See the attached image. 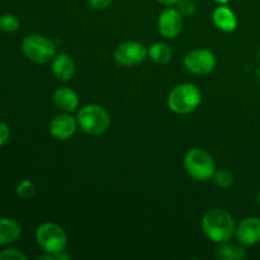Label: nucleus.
I'll return each instance as SVG.
<instances>
[{"label":"nucleus","instance_id":"obj_1","mask_svg":"<svg viewBox=\"0 0 260 260\" xmlns=\"http://www.w3.org/2000/svg\"><path fill=\"white\" fill-rule=\"evenodd\" d=\"M202 229L205 235L213 243L225 244L235 235L236 225L233 216L225 210L215 208L203 216Z\"/></svg>","mask_w":260,"mask_h":260},{"label":"nucleus","instance_id":"obj_2","mask_svg":"<svg viewBox=\"0 0 260 260\" xmlns=\"http://www.w3.org/2000/svg\"><path fill=\"white\" fill-rule=\"evenodd\" d=\"M202 94L200 89L190 83H183L172 89L168 95V107L177 114H188L200 107Z\"/></svg>","mask_w":260,"mask_h":260},{"label":"nucleus","instance_id":"obj_3","mask_svg":"<svg viewBox=\"0 0 260 260\" xmlns=\"http://www.w3.org/2000/svg\"><path fill=\"white\" fill-rule=\"evenodd\" d=\"M76 121L81 131L90 136L103 135L111 126V116L98 104H88L80 108Z\"/></svg>","mask_w":260,"mask_h":260},{"label":"nucleus","instance_id":"obj_4","mask_svg":"<svg viewBox=\"0 0 260 260\" xmlns=\"http://www.w3.org/2000/svg\"><path fill=\"white\" fill-rule=\"evenodd\" d=\"M184 168L188 174L197 182L212 179L216 172L215 160L202 149H190L184 156Z\"/></svg>","mask_w":260,"mask_h":260},{"label":"nucleus","instance_id":"obj_5","mask_svg":"<svg viewBox=\"0 0 260 260\" xmlns=\"http://www.w3.org/2000/svg\"><path fill=\"white\" fill-rule=\"evenodd\" d=\"M36 240L45 253H61L68 246V235L55 222L42 223L36 231Z\"/></svg>","mask_w":260,"mask_h":260},{"label":"nucleus","instance_id":"obj_6","mask_svg":"<svg viewBox=\"0 0 260 260\" xmlns=\"http://www.w3.org/2000/svg\"><path fill=\"white\" fill-rule=\"evenodd\" d=\"M22 50L30 61L46 63L56 56L55 43L42 35H29L23 40Z\"/></svg>","mask_w":260,"mask_h":260},{"label":"nucleus","instance_id":"obj_7","mask_svg":"<svg viewBox=\"0 0 260 260\" xmlns=\"http://www.w3.org/2000/svg\"><path fill=\"white\" fill-rule=\"evenodd\" d=\"M184 66L194 75H207L215 70L216 56L212 51L206 48L192 50L184 57Z\"/></svg>","mask_w":260,"mask_h":260},{"label":"nucleus","instance_id":"obj_8","mask_svg":"<svg viewBox=\"0 0 260 260\" xmlns=\"http://www.w3.org/2000/svg\"><path fill=\"white\" fill-rule=\"evenodd\" d=\"M147 56V48L146 46L142 45L141 42H136V41H129V42H124L119 45L114 51V60L118 65L126 66V68H132V66H137Z\"/></svg>","mask_w":260,"mask_h":260},{"label":"nucleus","instance_id":"obj_9","mask_svg":"<svg viewBox=\"0 0 260 260\" xmlns=\"http://www.w3.org/2000/svg\"><path fill=\"white\" fill-rule=\"evenodd\" d=\"M157 29L160 35L165 38L178 37L183 29V15L182 13L174 8H168L164 12L160 13L157 19Z\"/></svg>","mask_w":260,"mask_h":260},{"label":"nucleus","instance_id":"obj_10","mask_svg":"<svg viewBox=\"0 0 260 260\" xmlns=\"http://www.w3.org/2000/svg\"><path fill=\"white\" fill-rule=\"evenodd\" d=\"M235 235L243 245H255L260 243V218L255 216L244 218L236 226Z\"/></svg>","mask_w":260,"mask_h":260},{"label":"nucleus","instance_id":"obj_11","mask_svg":"<svg viewBox=\"0 0 260 260\" xmlns=\"http://www.w3.org/2000/svg\"><path fill=\"white\" fill-rule=\"evenodd\" d=\"M78 127V121L70 114H60L56 116L50 123V134L60 141H66L74 136Z\"/></svg>","mask_w":260,"mask_h":260},{"label":"nucleus","instance_id":"obj_12","mask_svg":"<svg viewBox=\"0 0 260 260\" xmlns=\"http://www.w3.org/2000/svg\"><path fill=\"white\" fill-rule=\"evenodd\" d=\"M53 75L61 81H69L75 74V63L68 53H57L52 61Z\"/></svg>","mask_w":260,"mask_h":260},{"label":"nucleus","instance_id":"obj_13","mask_svg":"<svg viewBox=\"0 0 260 260\" xmlns=\"http://www.w3.org/2000/svg\"><path fill=\"white\" fill-rule=\"evenodd\" d=\"M212 19L216 27L223 32H234L238 27V19H236L235 13L226 5H220L216 8L212 14Z\"/></svg>","mask_w":260,"mask_h":260},{"label":"nucleus","instance_id":"obj_14","mask_svg":"<svg viewBox=\"0 0 260 260\" xmlns=\"http://www.w3.org/2000/svg\"><path fill=\"white\" fill-rule=\"evenodd\" d=\"M53 103L58 109L69 113L76 111L79 107V96L73 89L62 86L53 93Z\"/></svg>","mask_w":260,"mask_h":260},{"label":"nucleus","instance_id":"obj_15","mask_svg":"<svg viewBox=\"0 0 260 260\" xmlns=\"http://www.w3.org/2000/svg\"><path fill=\"white\" fill-rule=\"evenodd\" d=\"M22 234V226L14 218H0V245L17 240Z\"/></svg>","mask_w":260,"mask_h":260},{"label":"nucleus","instance_id":"obj_16","mask_svg":"<svg viewBox=\"0 0 260 260\" xmlns=\"http://www.w3.org/2000/svg\"><path fill=\"white\" fill-rule=\"evenodd\" d=\"M147 55L154 62L156 63H167L172 60L173 51L169 45L164 42H156L151 45L147 50Z\"/></svg>","mask_w":260,"mask_h":260},{"label":"nucleus","instance_id":"obj_17","mask_svg":"<svg viewBox=\"0 0 260 260\" xmlns=\"http://www.w3.org/2000/svg\"><path fill=\"white\" fill-rule=\"evenodd\" d=\"M246 256V249L244 246L231 245L225 243L217 250V258L221 260H241Z\"/></svg>","mask_w":260,"mask_h":260},{"label":"nucleus","instance_id":"obj_18","mask_svg":"<svg viewBox=\"0 0 260 260\" xmlns=\"http://www.w3.org/2000/svg\"><path fill=\"white\" fill-rule=\"evenodd\" d=\"M36 192H37V188L32 180H22L17 187V194L23 200H30L36 194Z\"/></svg>","mask_w":260,"mask_h":260},{"label":"nucleus","instance_id":"obj_19","mask_svg":"<svg viewBox=\"0 0 260 260\" xmlns=\"http://www.w3.org/2000/svg\"><path fill=\"white\" fill-rule=\"evenodd\" d=\"M212 179L220 188H229L234 183V175L229 170H216Z\"/></svg>","mask_w":260,"mask_h":260},{"label":"nucleus","instance_id":"obj_20","mask_svg":"<svg viewBox=\"0 0 260 260\" xmlns=\"http://www.w3.org/2000/svg\"><path fill=\"white\" fill-rule=\"evenodd\" d=\"M19 19L13 14H4L0 17V29L4 32H15L19 28Z\"/></svg>","mask_w":260,"mask_h":260},{"label":"nucleus","instance_id":"obj_21","mask_svg":"<svg viewBox=\"0 0 260 260\" xmlns=\"http://www.w3.org/2000/svg\"><path fill=\"white\" fill-rule=\"evenodd\" d=\"M177 5V9L182 13L183 17H190L196 13V4L192 0H179Z\"/></svg>","mask_w":260,"mask_h":260},{"label":"nucleus","instance_id":"obj_22","mask_svg":"<svg viewBox=\"0 0 260 260\" xmlns=\"http://www.w3.org/2000/svg\"><path fill=\"white\" fill-rule=\"evenodd\" d=\"M27 256L17 249H5L0 251V260H25Z\"/></svg>","mask_w":260,"mask_h":260},{"label":"nucleus","instance_id":"obj_23","mask_svg":"<svg viewBox=\"0 0 260 260\" xmlns=\"http://www.w3.org/2000/svg\"><path fill=\"white\" fill-rule=\"evenodd\" d=\"M70 258V255L65 254L63 251L61 253H46L43 255L38 256V259H46V260H66Z\"/></svg>","mask_w":260,"mask_h":260},{"label":"nucleus","instance_id":"obj_24","mask_svg":"<svg viewBox=\"0 0 260 260\" xmlns=\"http://www.w3.org/2000/svg\"><path fill=\"white\" fill-rule=\"evenodd\" d=\"M112 2H113V0H88L89 5H90L93 9L96 10L106 9V8H108L109 5L112 4Z\"/></svg>","mask_w":260,"mask_h":260},{"label":"nucleus","instance_id":"obj_25","mask_svg":"<svg viewBox=\"0 0 260 260\" xmlns=\"http://www.w3.org/2000/svg\"><path fill=\"white\" fill-rule=\"evenodd\" d=\"M9 136L10 129L8 124H5L4 122H0V146H3L9 140Z\"/></svg>","mask_w":260,"mask_h":260},{"label":"nucleus","instance_id":"obj_26","mask_svg":"<svg viewBox=\"0 0 260 260\" xmlns=\"http://www.w3.org/2000/svg\"><path fill=\"white\" fill-rule=\"evenodd\" d=\"M157 2L161 3V4H164V5H168V7H170V5L177 4V3L179 2V0H157Z\"/></svg>","mask_w":260,"mask_h":260},{"label":"nucleus","instance_id":"obj_27","mask_svg":"<svg viewBox=\"0 0 260 260\" xmlns=\"http://www.w3.org/2000/svg\"><path fill=\"white\" fill-rule=\"evenodd\" d=\"M215 2L220 5H226L229 2H230V0H215Z\"/></svg>","mask_w":260,"mask_h":260},{"label":"nucleus","instance_id":"obj_28","mask_svg":"<svg viewBox=\"0 0 260 260\" xmlns=\"http://www.w3.org/2000/svg\"><path fill=\"white\" fill-rule=\"evenodd\" d=\"M256 201H258V203H259V206H260V190L258 192V196H256Z\"/></svg>","mask_w":260,"mask_h":260}]
</instances>
